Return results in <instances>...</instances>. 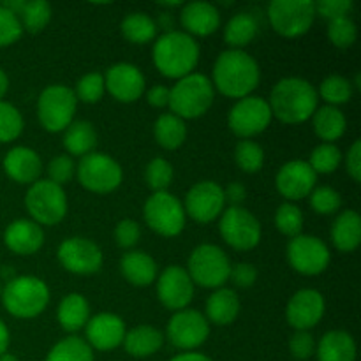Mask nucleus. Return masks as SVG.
<instances>
[{
  "label": "nucleus",
  "mask_w": 361,
  "mask_h": 361,
  "mask_svg": "<svg viewBox=\"0 0 361 361\" xmlns=\"http://www.w3.org/2000/svg\"><path fill=\"white\" fill-rule=\"evenodd\" d=\"M328 39L334 46L341 49L351 48L358 39V28L349 16L338 18V20L328 21Z\"/></svg>",
  "instance_id": "45"
},
{
  "label": "nucleus",
  "mask_w": 361,
  "mask_h": 361,
  "mask_svg": "<svg viewBox=\"0 0 361 361\" xmlns=\"http://www.w3.org/2000/svg\"><path fill=\"white\" fill-rule=\"evenodd\" d=\"M317 95H321L326 106H335L338 108L341 104L351 101L353 97V83L344 76H338V74H331V76L324 78L323 83L319 85V92Z\"/></svg>",
  "instance_id": "38"
},
{
  "label": "nucleus",
  "mask_w": 361,
  "mask_h": 361,
  "mask_svg": "<svg viewBox=\"0 0 361 361\" xmlns=\"http://www.w3.org/2000/svg\"><path fill=\"white\" fill-rule=\"evenodd\" d=\"M74 95L78 101L85 102V104H95L104 95V74L101 73H88L78 80L76 88H74Z\"/></svg>",
  "instance_id": "44"
},
{
  "label": "nucleus",
  "mask_w": 361,
  "mask_h": 361,
  "mask_svg": "<svg viewBox=\"0 0 361 361\" xmlns=\"http://www.w3.org/2000/svg\"><path fill=\"white\" fill-rule=\"evenodd\" d=\"M120 271L129 284L147 288L157 279V263L143 250H129L120 259Z\"/></svg>",
  "instance_id": "26"
},
{
  "label": "nucleus",
  "mask_w": 361,
  "mask_h": 361,
  "mask_svg": "<svg viewBox=\"0 0 361 361\" xmlns=\"http://www.w3.org/2000/svg\"><path fill=\"white\" fill-rule=\"evenodd\" d=\"M97 145V133L87 120H76L63 130V148L71 155L85 157L92 154Z\"/></svg>",
  "instance_id": "33"
},
{
  "label": "nucleus",
  "mask_w": 361,
  "mask_h": 361,
  "mask_svg": "<svg viewBox=\"0 0 361 361\" xmlns=\"http://www.w3.org/2000/svg\"><path fill=\"white\" fill-rule=\"evenodd\" d=\"M76 175L81 185L94 194L113 192L123 180L122 166L101 152H92L81 157L76 166Z\"/></svg>",
  "instance_id": "11"
},
{
  "label": "nucleus",
  "mask_w": 361,
  "mask_h": 361,
  "mask_svg": "<svg viewBox=\"0 0 361 361\" xmlns=\"http://www.w3.org/2000/svg\"><path fill=\"white\" fill-rule=\"evenodd\" d=\"M4 243L18 256H32L44 243V231L39 224L28 219L13 221L4 231Z\"/></svg>",
  "instance_id": "23"
},
{
  "label": "nucleus",
  "mask_w": 361,
  "mask_h": 361,
  "mask_svg": "<svg viewBox=\"0 0 361 361\" xmlns=\"http://www.w3.org/2000/svg\"><path fill=\"white\" fill-rule=\"evenodd\" d=\"M56 319L62 330L69 334H76L81 328L87 326L90 319V305L87 298L80 293H71L66 298H62L59 309H56Z\"/></svg>",
  "instance_id": "30"
},
{
  "label": "nucleus",
  "mask_w": 361,
  "mask_h": 361,
  "mask_svg": "<svg viewBox=\"0 0 361 361\" xmlns=\"http://www.w3.org/2000/svg\"><path fill=\"white\" fill-rule=\"evenodd\" d=\"M345 169H348L349 176L355 180L356 183L361 182V141L356 140L353 147L349 148L348 159H345Z\"/></svg>",
  "instance_id": "54"
},
{
  "label": "nucleus",
  "mask_w": 361,
  "mask_h": 361,
  "mask_svg": "<svg viewBox=\"0 0 361 361\" xmlns=\"http://www.w3.org/2000/svg\"><path fill=\"white\" fill-rule=\"evenodd\" d=\"M78 99L66 85H49L37 99V116L48 133H62L74 122Z\"/></svg>",
  "instance_id": "8"
},
{
  "label": "nucleus",
  "mask_w": 361,
  "mask_h": 361,
  "mask_svg": "<svg viewBox=\"0 0 361 361\" xmlns=\"http://www.w3.org/2000/svg\"><path fill=\"white\" fill-rule=\"evenodd\" d=\"M204 310H207L204 317H207L208 323L228 326L238 317L240 300L233 289L219 288L208 296Z\"/></svg>",
  "instance_id": "27"
},
{
  "label": "nucleus",
  "mask_w": 361,
  "mask_h": 361,
  "mask_svg": "<svg viewBox=\"0 0 361 361\" xmlns=\"http://www.w3.org/2000/svg\"><path fill=\"white\" fill-rule=\"evenodd\" d=\"M0 361H18L16 356L9 355V353H4V355H0Z\"/></svg>",
  "instance_id": "60"
},
{
  "label": "nucleus",
  "mask_w": 361,
  "mask_h": 361,
  "mask_svg": "<svg viewBox=\"0 0 361 361\" xmlns=\"http://www.w3.org/2000/svg\"><path fill=\"white\" fill-rule=\"evenodd\" d=\"M9 342H11V335L9 330H7L6 323L0 319V355L7 353V348H9Z\"/></svg>",
  "instance_id": "58"
},
{
  "label": "nucleus",
  "mask_w": 361,
  "mask_h": 361,
  "mask_svg": "<svg viewBox=\"0 0 361 361\" xmlns=\"http://www.w3.org/2000/svg\"><path fill=\"white\" fill-rule=\"evenodd\" d=\"M141 238V228L133 219H123L115 228V242L120 249H133Z\"/></svg>",
  "instance_id": "50"
},
{
  "label": "nucleus",
  "mask_w": 361,
  "mask_h": 361,
  "mask_svg": "<svg viewBox=\"0 0 361 361\" xmlns=\"http://www.w3.org/2000/svg\"><path fill=\"white\" fill-rule=\"evenodd\" d=\"M147 101L154 108H166L169 104V88L164 85H155L147 92Z\"/></svg>",
  "instance_id": "55"
},
{
  "label": "nucleus",
  "mask_w": 361,
  "mask_h": 361,
  "mask_svg": "<svg viewBox=\"0 0 361 361\" xmlns=\"http://www.w3.org/2000/svg\"><path fill=\"white\" fill-rule=\"evenodd\" d=\"M157 298L166 309L175 312L189 309V303L194 298V282L185 268L171 264L159 275Z\"/></svg>",
  "instance_id": "18"
},
{
  "label": "nucleus",
  "mask_w": 361,
  "mask_h": 361,
  "mask_svg": "<svg viewBox=\"0 0 361 361\" xmlns=\"http://www.w3.org/2000/svg\"><path fill=\"white\" fill-rule=\"evenodd\" d=\"M56 257L63 270L74 275H94L102 267V250L97 243L81 236L63 240L56 250Z\"/></svg>",
  "instance_id": "17"
},
{
  "label": "nucleus",
  "mask_w": 361,
  "mask_h": 361,
  "mask_svg": "<svg viewBox=\"0 0 361 361\" xmlns=\"http://www.w3.org/2000/svg\"><path fill=\"white\" fill-rule=\"evenodd\" d=\"M317 175L312 171L309 162L305 161H289L279 169L275 176V185L282 197L288 200V203L300 201L303 197L310 196L316 189Z\"/></svg>",
  "instance_id": "20"
},
{
  "label": "nucleus",
  "mask_w": 361,
  "mask_h": 361,
  "mask_svg": "<svg viewBox=\"0 0 361 361\" xmlns=\"http://www.w3.org/2000/svg\"><path fill=\"white\" fill-rule=\"evenodd\" d=\"M275 226L282 235L295 238L302 235L303 229V214L296 204L282 203L275 212Z\"/></svg>",
  "instance_id": "43"
},
{
  "label": "nucleus",
  "mask_w": 361,
  "mask_h": 361,
  "mask_svg": "<svg viewBox=\"0 0 361 361\" xmlns=\"http://www.w3.org/2000/svg\"><path fill=\"white\" fill-rule=\"evenodd\" d=\"M44 361H94V349L87 344V341L71 335L56 342L49 349Z\"/></svg>",
  "instance_id": "37"
},
{
  "label": "nucleus",
  "mask_w": 361,
  "mask_h": 361,
  "mask_svg": "<svg viewBox=\"0 0 361 361\" xmlns=\"http://www.w3.org/2000/svg\"><path fill=\"white\" fill-rule=\"evenodd\" d=\"M215 88L204 74L192 73L169 88V108L182 120L200 118L214 104Z\"/></svg>",
  "instance_id": "5"
},
{
  "label": "nucleus",
  "mask_w": 361,
  "mask_h": 361,
  "mask_svg": "<svg viewBox=\"0 0 361 361\" xmlns=\"http://www.w3.org/2000/svg\"><path fill=\"white\" fill-rule=\"evenodd\" d=\"M4 171L16 183L37 182L42 173V162L37 152L28 147H14L4 157Z\"/></svg>",
  "instance_id": "25"
},
{
  "label": "nucleus",
  "mask_w": 361,
  "mask_h": 361,
  "mask_svg": "<svg viewBox=\"0 0 361 361\" xmlns=\"http://www.w3.org/2000/svg\"><path fill=\"white\" fill-rule=\"evenodd\" d=\"M261 80L259 63L243 49H226L214 66V88L229 99L252 95Z\"/></svg>",
  "instance_id": "1"
},
{
  "label": "nucleus",
  "mask_w": 361,
  "mask_h": 361,
  "mask_svg": "<svg viewBox=\"0 0 361 361\" xmlns=\"http://www.w3.org/2000/svg\"><path fill=\"white\" fill-rule=\"evenodd\" d=\"M229 281H233L236 288H252L257 281L256 267L250 263H236L235 267H231Z\"/></svg>",
  "instance_id": "53"
},
{
  "label": "nucleus",
  "mask_w": 361,
  "mask_h": 361,
  "mask_svg": "<svg viewBox=\"0 0 361 361\" xmlns=\"http://www.w3.org/2000/svg\"><path fill=\"white\" fill-rule=\"evenodd\" d=\"M169 361H212L208 358L207 355H201V353H194V351H189V353H180V355L173 356Z\"/></svg>",
  "instance_id": "57"
},
{
  "label": "nucleus",
  "mask_w": 361,
  "mask_h": 361,
  "mask_svg": "<svg viewBox=\"0 0 361 361\" xmlns=\"http://www.w3.org/2000/svg\"><path fill=\"white\" fill-rule=\"evenodd\" d=\"M231 261L221 247L214 243H203L196 247L187 261V274L194 286L207 289H219L229 281Z\"/></svg>",
  "instance_id": "6"
},
{
  "label": "nucleus",
  "mask_w": 361,
  "mask_h": 361,
  "mask_svg": "<svg viewBox=\"0 0 361 361\" xmlns=\"http://www.w3.org/2000/svg\"><path fill=\"white\" fill-rule=\"evenodd\" d=\"M162 342H164V337L157 328L141 324V326L126 331L123 348H126L127 355L134 356V358H148L162 348Z\"/></svg>",
  "instance_id": "31"
},
{
  "label": "nucleus",
  "mask_w": 361,
  "mask_h": 361,
  "mask_svg": "<svg viewBox=\"0 0 361 361\" xmlns=\"http://www.w3.org/2000/svg\"><path fill=\"white\" fill-rule=\"evenodd\" d=\"M268 106L271 116L289 126H298L312 118L319 108L316 87L303 78H284L271 88Z\"/></svg>",
  "instance_id": "2"
},
{
  "label": "nucleus",
  "mask_w": 361,
  "mask_h": 361,
  "mask_svg": "<svg viewBox=\"0 0 361 361\" xmlns=\"http://www.w3.org/2000/svg\"><path fill=\"white\" fill-rule=\"evenodd\" d=\"M286 254L293 270L307 277L323 274L331 259L326 243L312 235H298L289 240Z\"/></svg>",
  "instance_id": "14"
},
{
  "label": "nucleus",
  "mask_w": 361,
  "mask_h": 361,
  "mask_svg": "<svg viewBox=\"0 0 361 361\" xmlns=\"http://www.w3.org/2000/svg\"><path fill=\"white\" fill-rule=\"evenodd\" d=\"M256 35L257 21L249 13L235 14L224 28V41L229 49H243L256 39Z\"/></svg>",
  "instance_id": "35"
},
{
  "label": "nucleus",
  "mask_w": 361,
  "mask_h": 361,
  "mask_svg": "<svg viewBox=\"0 0 361 361\" xmlns=\"http://www.w3.org/2000/svg\"><path fill=\"white\" fill-rule=\"evenodd\" d=\"M289 353H291L293 358L300 361H305L316 355V341L310 335V331H296L289 338Z\"/></svg>",
  "instance_id": "51"
},
{
  "label": "nucleus",
  "mask_w": 361,
  "mask_h": 361,
  "mask_svg": "<svg viewBox=\"0 0 361 361\" xmlns=\"http://www.w3.org/2000/svg\"><path fill=\"white\" fill-rule=\"evenodd\" d=\"M245 196H247L245 185L240 182L229 183V185L224 189V200L226 203H229L231 207H240V204L245 201Z\"/></svg>",
  "instance_id": "56"
},
{
  "label": "nucleus",
  "mask_w": 361,
  "mask_h": 361,
  "mask_svg": "<svg viewBox=\"0 0 361 361\" xmlns=\"http://www.w3.org/2000/svg\"><path fill=\"white\" fill-rule=\"evenodd\" d=\"M200 62V46L185 32H164L154 44V63L159 73L180 80L194 73Z\"/></svg>",
  "instance_id": "3"
},
{
  "label": "nucleus",
  "mask_w": 361,
  "mask_h": 361,
  "mask_svg": "<svg viewBox=\"0 0 361 361\" xmlns=\"http://www.w3.org/2000/svg\"><path fill=\"white\" fill-rule=\"evenodd\" d=\"M317 361H356V342L351 334L331 330L316 344Z\"/></svg>",
  "instance_id": "28"
},
{
  "label": "nucleus",
  "mask_w": 361,
  "mask_h": 361,
  "mask_svg": "<svg viewBox=\"0 0 361 361\" xmlns=\"http://www.w3.org/2000/svg\"><path fill=\"white\" fill-rule=\"evenodd\" d=\"M23 130V116L6 101H0V143H9L20 137Z\"/></svg>",
  "instance_id": "46"
},
{
  "label": "nucleus",
  "mask_w": 361,
  "mask_h": 361,
  "mask_svg": "<svg viewBox=\"0 0 361 361\" xmlns=\"http://www.w3.org/2000/svg\"><path fill=\"white\" fill-rule=\"evenodd\" d=\"M235 161L245 173H257L264 164V150L250 140L238 141L235 147Z\"/></svg>",
  "instance_id": "41"
},
{
  "label": "nucleus",
  "mask_w": 361,
  "mask_h": 361,
  "mask_svg": "<svg viewBox=\"0 0 361 361\" xmlns=\"http://www.w3.org/2000/svg\"><path fill=\"white\" fill-rule=\"evenodd\" d=\"M326 303L316 289H300L286 307V319L296 331H309L323 319Z\"/></svg>",
  "instance_id": "19"
},
{
  "label": "nucleus",
  "mask_w": 361,
  "mask_h": 361,
  "mask_svg": "<svg viewBox=\"0 0 361 361\" xmlns=\"http://www.w3.org/2000/svg\"><path fill=\"white\" fill-rule=\"evenodd\" d=\"M180 21L190 37H207L221 27V13L210 2H189L180 13Z\"/></svg>",
  "instance_id": "24"
},
{
  "label": "nucleus",
  "mask_w": 361,
  "mask_h": 361,
  "mask_svg": "<svg viewBox=\"0 0 361 361\" xmlns=\"http://www.w3.org/2000/svg\"><path fill=\"white\" fill-rule=\"evenodd\" d=\"M271 28L282 37L295 39L307 34L316 20V2L312 0H274L268 6Z\"/></svg>",
  "instance_id": "9"
},
{
  "label": "nucleus",
  "mask_w": 361,
  "mask_h": 361,
  "mask_svg": "<svg viewBox=\"0 0 361 361\" xmlns=\"http://www.w3.org/2000/svg\"><path fill=\"white\" fill-rule=\"evenodd\" d=\"M173 176V166L169 164L166 159L155 157L148 162L147 169H145V180H147V185L150 187L154 192H164L168 190V187L171 185Z\"/></svg>",
  "instance_id": "42"
},
{
  "label": "nucleus",
  "mask_w": 361,
  "mask_h": 361,
  "mask_svg": "<svg viewBox=\"0 0 361 361\" xmlns=\"http://www.w3.org/2000/svg\"><path fill=\"white\" fill-rule=\"evenodd\" d=\"M76 175V164L73 157L66 154H60L53 157L48 164V180L62 187L63 183H69L73 176Z\"/></svg>",
  "instance_id": "48"
},
{
  "label": "nucleus",
  "mask_w": 361,
  "mask_h": 361,
  "mask_svg": "<svg viewBox=\"0 0 361 361\" xmlns=\"http://www.w3.org/2000/svg\"><path fill=\"white\" fill-rule=\"evenodd\" d=\"M4 307L18 319H32L44 312L49 303V288L34 275H16L2 289Z\"/></svg>",
  "instance_id": "4"
},
{
  "label": "nucleus",
  "mask_w": 361,
  "mask_h": 361,
  "mask_svg": "<svg viewBox=\"0 0 361 361\" xmlns=\"http://www.w3.org/2000/svg\"><path fill=\"white\" fill-rule=\"evenodd\" d=\"M166 334L176 349L189 353L207 342L210 335V323L200 310L183 309L173 314Z\"/></svg>",
  "instance_id": "15"
},
{
  "label": "nucleus",
  "mask_w": 361,
  "mask_h": 361,
  "mask_svg": "<svg viewBox=\"0 0 361 361\" xmlns=\"http://www.w3.org/2000/svg\"><path fill=\"white\" fill-rule=\"evenodd\" d=\"M51 20V7L44 0H30L25 2L23 11L20 14V21L23 30L30 34H39L46 28V25Z\"/></svg>",
  "instance_id": "39"
},
{
  "label": "nucleus",
  "mask_w": 361,
  "mask_h": 361,
  "mask_svg": "<svg viewBox=\"0 0 361 361\" xmlns=\"http://www.w3.org/2000/svg\"><path fill=\"white\" fill-rule=\"evenodd\" d=\"M104 87L118 102L137 101L145 92V76L140 67L133 63H115L104 74Z\"/></svg>",
  "instance_id": "21"
},
{
  "label": "nucleus",
  "mask_w": 361,
  "mask_h": 361,
  "mask_svg": "<svg viewBox=\"0 0 361 361\" xmlns=\"http://www.w3.org/2000/svg\"><path fill=\"white\" fill-rule=\"evenodd\" d=\"M182 204L187 217L200 224H208L221 217L224 212V189L214 180H203L190 187L185 196V203Z\"/></svg>",
  "instance_id": "16"
},
{
  "label": "nucleus",
  "mask_w": 361,
  "mask_h": 361,
  "mask_svg": "<svg viewBox=\"0 0 361 361\" xmlns=\"http://www.w3.org/2000/svg\"><path fill=\"white\" fill-rule=\"evenodd\" d=\"M271 109L268 101L257 95L238 99L229 109L228 127L235 136L242 140H250L263 130L268 129L271 123Z\"/></svg>",
  "instance_id": "12"
},
{
  "label": "nucleus",
  "mask_w": 361,
  "mask_h": 361,
  "mask_svg": "<svg viewBox=\"0 0 361 361\" xmlns=\"http://www.w3.org/2000/svg\"><path fill=\"white\" fill-rule=\"evenodd\" d=\"M331 242L341 252H353L361 243V217L356 210H345L337 215L331 226Z\"/></svg>",
  "instance_id": "29"
},
{
  "label": "nucleus",
  "mask_w": 361,
  "mask_h": 361,
  "mask_svg": "<svg viewBox=\"0 0 361 361\" xmlns=\"http://www.w3.org/2000/svg\"><path fill=\"white\" fill-rule=\"evenodd\" d=\"M219 233L231 249L252 250L261 242V224L252 212L242 207H229L222 212Z\"/></svg>",
  "instance_id": "13"
},
{
  "label": "nucleus",
  "mask_w": 361,
  "mask_h": 361,
  "mask_svg": "<svg viewBox=\"0 0 361 361\" xmlns=\"http://www.w3.org/2000/svg\"><path fill=\"white\" fill-rule=\"evenodd\" d=\"M0 295H2V286H0Z\"/></svg>",
  "instance_id": "61"
},
{
  "label": "nucleus",
  "mask_w": 361,
  "mask_h": 361,
  "mask_svg": "<svg viewBox=\"0 0 361 361\" xmlns=\"http://www.w3.org/2000/svg\"><path fill=\"white\" fill-rule=\"evenodd\" d=\"M87 344L97 351H113L123 344L126 337V323L115 314L102 312L90 317L85 326Z\"/></svg>",
  "instance_id": "22"
},
{
  "label": "nucleus",
  "mask_w": 361,
  "mask_h": 361,
  "mask_svg": "<svg viewBox=\"0 0 361 361\" xmlns=\"http://www.w3.org/2000/svg\"><path fill=\"white\" fill-rule=\"evenodd\" d=\"M154 136L159 147L164 150H176L182 147L187 137L185 120L178 118L173 113H164L155 120Z\"/></svg>",
  "instance_id": "34"
},
{
  "label": "nucleus",
  "mask_w": 361,
  "mask_h": 361,
  "mask_svg": "<svg viewBox=\"0 0 361 361\" xmlns=\"http://www.w3.org/2000/svg\"><path fill=\"white\" fill-rule=\"evenodd\" d=\"M310 207L319 215H334L341 210L342 197L331 187H316L310 192Z\"/></svg>",
  "instance_id": "47"
},
{
  "label": "nucleus",
  "mask_w": 361,
  "mask_h": 361,
  "mask_svg": "<svg viewBox=\"0 0 361 361\" xmlns=\"http://www.w3.org/2000/svg\"><path fill=\"white\" fill-rule=\"evenodd\" d=\"M120 32L133 44H147L157 34V23L147 13H129L120 23Z\"/></svg>",
  "instance_id": "36"
},
{
  "label": "nucleus",
  "mask_w": 361,
  "mask_h": 361,
  "mask_svg": "<svg viewBox=\"0 0 361 361\" xmlns=\"http://www.w3.org/2000/svg\"><path fill=\"white\" fill-rule=\"evenodd\" d=\"M312 127L319 140H323L324 143H334L344 136L348 120L344 113L335 106H321L312 115Z\"/></svg>",
  "instance_id": "32"
},
{
  "label": "nucleus",
  "mask_w": 361,
  "mask_h": 361,
  "mask_svg": "<svg viewBox=\"0 0 361 361\" xmlns=\"http://www.w3.org/2000/svg\"><path fill=\"white\" fill-rule=\"evenodd\" d=\"M23 34V27L16 14L0 6V48L14 44Z\"/></svg>",
  "instance_id": "49"
},
{
  "label": "nucleus",
  "mask_w": 361,
  "mask_h": 361,
  "mask_svg": "<svg viewBox=\"0 0 361 361\" xmlns=\"http://www.w3.org/2000/svg\"><path fill=\"white\" fill-rule=\"evenodd\" d=\"M7 90H9V78H7L6 71L0 69V101L7 94Z\"/></svg>",
  "instance_id": "59"
},
{
  "label": "nucleus",
  "mask_w": 361,
  "mask_h": 361,
  "mask_svg": "<svg viewBox=\"0 0 361 361\" xmlns=\"http://www.w3.org/2000/svg\"><path fill=\"white\" fill-rule=\"evenodd\" d=\"M342 162V154L334 143H321L310 154L309 166L316 175H330L337 171Z\"/></svg>",
  "instance_id": "40"
},
{
  "label": "nucleus",
  "mask_w": 361,
  "mask_h": 361,
  "mask_svg": "<svg viewBox=\"0 0 361 361\" xmlns=\"http://www.w3.org/2000/svg\"><path fill=\"white\" fill-rule=\"evenodd\" d=\"M143 217L148 228L164 238L178 236L185 228V210L178 197L171 192H154L143 207Z\"/></svg>",
  "instance_id": "10"
},
{
  "label": "nucleus",
  "mask_w": 361,
  "mask_h": 361,
  "mask_svg": "<svg viewBox=\"0 0 361 361\" xmlns=\"http://www.w3.org/2000/svg\"><path fill=\"white\" fill-rule=\"evenodd\" d=\"M351 9V0H319V2H316V16L324 18L328 21L349 16Z\"/></svg>",
  "instance_id": "52"
},
{
  "label": "nucleus",
  "mask_w": 361,
  "mask_h": 361,
  "mask_svg": "<svg viewBox=\"0 0 361 361\" xmlns=\"http://www.w3.org/2000/svg\"><path fill=\"white\" fill-rule=\"evenodd\" d=\"M25 207L35 224L55 226L67 215V196L63 187L49 180H37L27 190Z\"/></svg>",
  "instance_id": "7"
}]
</instances>
